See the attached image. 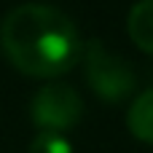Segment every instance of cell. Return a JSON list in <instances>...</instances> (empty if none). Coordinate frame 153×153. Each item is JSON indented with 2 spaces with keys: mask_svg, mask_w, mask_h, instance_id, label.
Here are the masks:
<instances>
[{
  "mask_svg": "<svg viewBox=\"0 0 153 153\" xmlns=\"http://www.w3.org/2000/svg\"><path fill=\"white\" fill-rule=\"evenodd\" d=\"M0 46L19 70L43 78L67 73L83 54L73 19L46 3L11 8L0 22Z\"/></svg>",
  "mask_w": 153,
  "mask_h": 153,
  "instance_id": "6da1fadb",
  "label": "cell"
},
{
  "mask_svg": "<svg viewBox=\"0 0 153 153\" xmlns=\"http://www.w3.org/2000/svg\"><path fill=\"white\" fill-rule=\"evenodd\" d=\"M83 59H86V78L105 102H121L124 97L132 94L134 89L132 67L121 56L110 54L100 40H89L83 46Z\"/></svg>",
  "mask_w": 153,
  "mask_h": 153,
  "instance_id": "7a4b0ae2",
  "label": "cell"
},
{
  "mask_svg": "<svg viewBox=\"0 0 153 153\" xmlns=\"http://www.w3.org/2000/svg\"><path fill=\"white\" fill-rule=\"evenodd\" d=\"M30 116L38 124L40 132H65L73 129L81 116H83V102L78 97V91L62 81H48L43 83L30 105Z\"/></svg>",
  "mask_w": 153,
  "mask_h": 153,
  "instance_id": "3957f363",
  "label": "cell"
},
{
  "mask_svg": "<svg viewBox=\"0 0 153 153\" xmlns=\"http://www.w3.org/2000/svg\"><path fill=\"white\" fill-rule=\"evenodd\" d=\"M129 38L145 51L153 54V0H137L126 19Z\"/></svg>",
  "mask_w": 153,
  "mask_h": 153,
  "instance_id": "277c9868",
  "label": "cell"
},
{
  "mask_svg": "<svg viewBox=\"0 0 153 153\" xmlns=\"http://www.w3.org/2000/svg\"><path fill=\"white\" fill-rule=\"evenodd\" d=\"M126 124L137 140L153 145V89H145L132 102V108L126 113Z\"/></svg>",
  "mask_w": 153,
  "mask_h": 153,
  "instance_id": "5b68a950",
  "label": "cell"
},
{
  "mask_svg": "<svg viewBox=\"0 0 153 153\" xmlns=\"http://www.w3.org/2000/svg\"><path fill=\"white\" fill-rule=\"evenodd\" d=\"M30 153H73V145L59 132H38L30 143Z\"/></svg>",
  "mask_w": 153,
  "mask_h": 153,
  "instance_id": "8992f818",
  "label": "cell"
}]
</instances>
